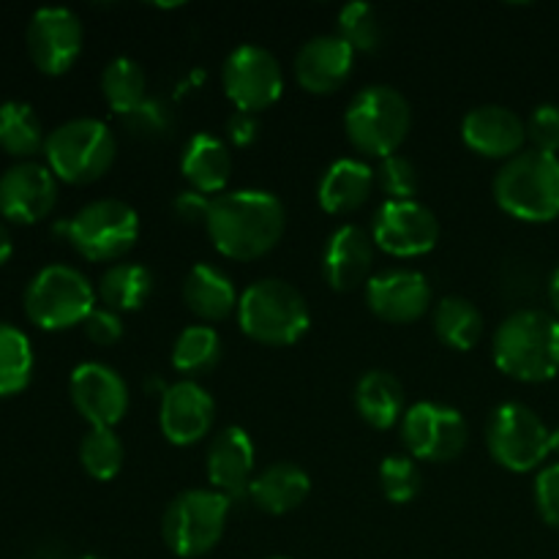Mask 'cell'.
Listing matches in <instances>:
<instances>
[{"label":"cell","instance_id":"obj_1","mask_svg":"<svg viewBox=\"0 0 559 559\" xmlns=\"http://www.w3.org/2000/svg\"><path fill=\"white\" fill-rule=\"evenodd\" d=\"M205 229L218 254L251 262L276 249L287 229V213L282 200L271 191H227L213 197Z\"/></svg>","mask_w":559,"mask_h":559},{"label":"cell","instance_id":"obj_2","mask_svg":"<svg viewBox=\"0 0 559 559\" xmlns=\"http://www.w3.org/2000/svg\"><path fill=\"white\" fill-rule=\"evenodd\" d=\"M497 369L519 382H549L559 374V320L549 311L519 309L508 314L491 342Z\"/></svg>","mask_w":559,"mask_h":559},{"label":"cell","instance_id":"obj_3","mask_svg":"<svg viewBox=\"0 0 559 559\" xmlns=\"http://www.w3.org/2000/svg\"><path fill=\"white\" fill-rule=\"evenodd\" d=\"M238 325L251 342L265 347H289L311 325L304 293L284 278H260L240 293Z\"/></svg>","mask_w":559,"mask_h":559},{"label":"cell","instance_id":"obj_4","mask_svg":"<svg viewBox=\"0 0 559 559\" xmlns=\"http://www.w3.org/2000/svg\"><path fill=\"white\" fill-rule=\"evenodd\" d=\"M495 200L519 222L544 224L559 216V158L551 153L522 151L495 175Z\"/></svg>","mask_w":559,"mask_h":559},{"label":"cell","instance_id":"obj_5","mask_svg":"<svg viewBox=\"0 0 559 559\" xmlns=\"http://www.w3.org/2000/svg\"><path fill=\"white\" fill-rule=\"evenodd\" d=\"M413 129V107L391 85H369L358 91L344 112V134L349 145L371 158L396 156Z\"/></svg>","mask_w":559,"mask_h":559},{"label":"cell","instance_id":"obj_6","mask_svg":"<svg viewBox=\"0 0 559 559\" xmlns=\"http://www.w3.org/2000/svg\"><path fill=\"white\" fill-rule=\"evenodd\" d=\"M47 167L63 183L85 186L107 175L118 156L112 129L98 118H71L47 134Z\"/></svg>","mask_w":559,"mask_h":559},{"label":"cell","instance_id":"obj_7","mask_svg":"<svg viewBox=\"0 0 559 559\" xmlns=\"http://www.w3.org/2000/svg\"><path fill=\"white\" fill-rule=\"evenodd\" d=\"M233 500L213 489L180 491L162 516L164 546L180 559L211 555L224 538Z\"/></svg>","mask_w":559,"mask_h":559},{"label":"cell","instance_id":"obj_8","mask_svg":"<svg viewBox=\"0 0 559 559\" xmlns=\"http://www.w3.org/2000/svg\"><path fill=\"white\" fill-rule=\"evenodd\" d=\"M96 298L85 273L71 265H47L27 282L22 304L33 325L44 331H66L91 317Z\"/></svg>","mask_w":559,"mask_h":559},{"label":"cell","instance_id":"obj_9","mask_svg":"<svg viewBox=\"0 0 559 559\" xmlns=\"http://www.w3.org/2000/svg\"><path fill=\"white\" fill-rule=\"evenodd\" d=\"M60 229L85 260L115 262L134 249L140 238V216L129 202L107 197L82 205Z\"/></svg>","mask_w":559,"mask_h":559},{"label":"cell","instance_id":"obj_10","mask_svg":"<svg viewBox=\"0 0 559 559\" xmlns=\"http://www.w3.org/2000/svg\"><path fill=\"white\" fill-rule=\"evenodd\" d=\"M486 451L508 473L538 469L551 453V429L533 407L506 402L486 420Z\"/></svg>","mask_w":559,"mask_h":559},{"label":"cell","instance_id":"obj_11","mask_svg":"<svg viewBox=\"0 0 559 559\" xmlns=\"http://www.w3.org/2000/svg\"><path fill=\"white\" fill-rule=\"evenodd\" d=\"M222 87L238 112H262L284 93V74L276 55L260 44H240L222 66Z\"/></svg>","mask_w":559,"mask_h":559},{"label":"cell","instance_id":"obj_12","mask_svg":"<svg viewBox=\"0 0 559 559\" xmlns=\"http://www.w3.org/2000/svg\"><path fill=\"white\" fill-rule=\"evenodd\" d=\"M402 442L413 459L445 464L464 453L469 426L464 415L448 404L418 402L404 413Z\"/></svg>","mask_w":559,"mask_h":559},{"label":"cell","instance_id":"obj_13","mask_svg":"<svg viewBox=\"0 0 559 559\" xmlns=\"http://www.w3.org/2000/svg\"><path fill=\"white\" fill-rule=\"evenodd\" d=\"M371 240L399 260L424 257L440 240V222L424 202L385 200L371 218Z\"/></svg>","mask_w":559,"mask_h":559},{"label":"cell","instance_id":"obj_14","mask_svg":"<svg viewBox=\"0 0 559 559\" xmlns=\"http://www.w3.org/2000/svg\"><path fill=\"white\" fill-rule=\"evenodd\" d=\"M27 55L41 74L60 76L76 63L85 41L82 20L66 5H44L27 22Z\"/></svg>","mask_w":559,"mask_h":559},{"label":"cell","instance_id":"obj_15","mask_svg":"<svg viewBox=\"0 0 559 559\" xmlns=\"http://www.w3.org/2000/svg\"><path fill=\"white\" fill-rule=\"evenodd\" d=\"M71 404L91 429H115L129 413V385L107 364L87 360L71 371Z\"/></svg>","mask_w":559,"mask_h":559},{"label":"cell","instance_id":"obj_16","mask_svg":"<svg viewBox=\"0 0 559 559\" xmlns=\"http://www.w3.org/2000/svg\"><path fill=\"white\" fill-rule=\"evenodd\" d=\"M366 306L377 320L391 322V325H409L431 309V284L424 273L413 267L382 271L366 284Z\"/></svg>","mask_w":559,"mask_h":559},{"label":"cell","instance_id":"obj_17","mask_svg":"<svg viewBox=\"0 0 559 559\" xmlns=\"http://www.w3.org/2000/svg\"><path fill=\"white\" fill-rule=\"evenodd\" d=\"M58 202V178L47 164L16 162L0 175V216L16 224H36Z\"/></svg>","mask_w":559,"mask_h":559},{"label":"cell","instance_id":"obj_18","mask_svg":"<svg viewBox=\"0 0 559 559\" xmlns=\"http://www.w3.org/2000/svg\"><path fill=\"white\" fill-rule=\"evenodd\" d=\"M216 420V402L194 380H180L162 393L158 429L169 445L189 448L205 440Z\"/></svg>","mask_w":559,"mask_h":559},{"label":"cell","instance_id":"obj_19","mask_svg":"<svg viewBox=\"0 0 559 559\" xmlns=\"http://www.w3.org/2000/svg\"><path fill=\"white\" fill-rule=\"evenodd\" d=\"M462 140L473 153L495 162H511L524 151L527 123L502 104H480L462 120Z\"/></svg>","mask_w":559,"mask_h":559},{"label":"cell","instance_id":"obj_20","mask_svg":"<svg viewBox=\"0 0 559 559\" xmlns=\"http://www.w3.org/2000/svg\"><path fill=\"white\" fill-rule=\"evenodd\" d=\"M355 66V49L338 33H322L309 38L295 55V80L306 93L325 96L336 93L349 80Z\"/></svg>","mask_w":559,"mask_h":559},{"label":"cell","instance_id":"obj_21","mask_svg":"<svg viewBox=\"0 0 559 559\" xmlns=\"http://www.w3.org/2000/svg\"><path fill=\"white\" fill-rule=\"evenodd\" d=\"M257 467V448L254 440L246 429L240 426H227L213 437L211 448H207V480L211 489L224 497H240L249 495L251 480Z\"/></svg>","mask_w":559,"mask_h":559},{"label":"cell","instance_id":"obj_22","mask_svg":"<svg viewBox=\"0 0 559 559\" xmlns=\"http://www.w3.org/2000/svg\"><path fill=\"white\" fill-rule=\"evenodd\" d=\"M374 267V240L358 224H344L328 238L322 251V276L336 293L366 287Z\"/></svg>","mask_w":559,"mask_h":559},{"label":"cell","instance_id":"obj_23","mask_svg":"<svg viewBox=\"0 0 559 559\" xmlns=\"http://www.w3.org/2000/svg\"><path fill=\"white\" fill-rule=\"evenodd\" d=\"M374 169L360 158H338L322 173L317 202L331 216H347L364 207L374 191Z\"/></svg>","mask_w":559,"mask_h":559},{"label":"cell","instance_id":"obj_24","mask_svg":"<svg viewBox=\"0 0 559 559\" xmlns=\"http://www.w3.org/2000/svg\"><path fill=\"white\" fill-rule=\"evenodd\" d=\"M180 173H183L189 189L205 197H218L233 178V151L222 136L200 131L186 142L183 156H180Z\"/></svg>","mask_w":559,"mask_h":559},{"label":"cell","instance_id":"obj_25","mask_svg":"<svg viewBox=\"0 0 559 559\" xmlns=\"http://www.w3.org/2000/svg\"><path fill=\"white\" fill-rule=\"evenodd\" d=\"M238 289H235L233 278L216 265H200L191 267L183 278V304L189 306L191 314H197L205 322H222L227 320L233 311H238Z\"/></svg>","mask_w":559,"mask_h":559},{"label":"cell","instance_id":"obj_26","mask_svg":"<svg viewBox=\"0 0 559 559\" xmlns=\"http://www.w3.org/2000/svg\"><path fill=\"white\" fill-rule=\"evenodd\" d=\"M309 491L311 478L304 467H298L293 462H276L251 480L249 495L262 513L284 516V513L304 506Z\"/></svg>","mask_w":559,"mask_h":559},{"label":"cell","instance_id":"obj_27","mask_svg":"<svg viewBox=\"0 0 559 559\" xmlns=\"http://www.w3.org/2000/svg\"><path fill=\"white\" fill-rule=\"evenodd\" d=\"M355 409H358L360 420L369 424L371 429L388 431L404 418L407 413V399H404V388L391 371L371 369L355 385Z\"/></svg>","mask_w":559,"mask_h":559},{"label":"cell","instance_id":"obj_28","mask_svg":"<svg viewBox=\"0 0 559 559\" xmlns=\"http://www.w3.org/2000/svg\"><path fill=\"white\" fill-rule=\"evenodd\" d=\"M96 295L107 309L140 311L153 295V273L140 262H115L98 278Z\"/></svg>","mask_w":559,"mask_h":559},{"label":"cell","instance_id":"obj_29","mask_svg":"<svg viewBox=\"0 0 559 559\" xmlns=\"http://www.w3.org/2000/svg\"><path fill=\"white\" fill-rule=\"evenodd\" d=\"M435 325L437 338L445 347L456 349V353H467L484 336V314L478 306L462 295H448L435 306Z\"/></svg>","mask_w":559,"mask_h":559},{"label":"cell","instance_id":"obj_30","mask_svg":"<svg viewBox=\"0 0 559 559\" xmlns=\"http://www.w3.org/2000/svg\"><path fill=\"white\" fill-rule=\"evenodd\" d=\"M47 145L41 118L27 102H3L0 104V147L9 156L33 162L38 151Z\"/></svg>","mask_w":559,"mask_h":559},{"label":"cell","instance_id":"obj_31","mask_svg":"<svg viewBox=\"0 0 559 559\" xmlns=\"http://www.w3.org/2000/svg\"><path fill=\"white\" fill-rule=\"evenodd\" d=\"M222 360V338L216 328L211 325H189L178 333L173 344V366L175 371L194 380L211 374Z\"/></svg>","mask_w":559,"mask_h":559},{"label":"cell","instance_id":"obj_32","mask_svg":"<svg viewBox=\"0 0 559 559\" xmlns=\"http://www.w3.org/2000/svg\"><path fill=\"white\" fill-rule=\"evenodd\" d=\"M102 96L115 115L126 118L147 98V74L134 58H112L102 71Z\"/></svg>","mask_w":559,"mask_h":559},{"label":"cell","instance_id":"obj_33","mask_svg":"<svg viewBox=\"0 0 559 559\" xmlns=\"http://www.w3.org/2000/svg\"><path fill=\"white\" fill-rule=\"evenodd\" d=\"M33 377V344L16 325L0 322V396L25 391Z\"/></svg>","mask_w":559,"mask_h":559},{"label":"cell","instance_id":"obj_34","mask_svg":"<svg viewBox=\"0 0 559 559\" xmlns=\"http://www.w3.org/2000/svg\"><path fill=\"white\" fill-rule=\"evenodd\" d=\"M126 448L115 429H91L80 442L82 469L93 480H112L123 469Z\"/></svg>","mask_w":559,"mask_h":559},{"label":"cell","instance_id":"obj_35","mask_svg":"<svg viewBox=\"0 0 559 559\" xmlns=\"http://www.w3.org/2000/svg\"><path fill=\"white\" fill-rule=\"evenodd\" d=\"M420 467L409 453H393L385 456L380 464V489L388 502L393 506H407L420 495Z\"/></svg>","mask_w":559,"mask_h":559},{"label":"cell","instance_id":"obj_36","mask_svg":"<svg viewBox=\"0 0 559 559\" xmlns=\"http://www.w3.org/2000/svg\"><path fill=\"white\" fill-rule=\"evenodd\" d=\"M338 36L355 49V52H374L382 41L380 14L371 3H347L338 11Z\"/></svg>","mask_w":559,"mask_h":559},{"label":"cell","instance_id":"obj_37","mask_svg":"<svg viewBox=\"0 0 559 559\" xmlns=\"http://www.w3.org/2000/svg\"><path fill=\"white\" fill-rule=\"evenodd\" d=\"M123 120V129L131 140L140 142H158L167 140L169 131L175 129V112L164 98L147 96L134 112H129Z\"/></svg>","mask_w":559,"mask_h":559},{"label":"cell","instance_id":"obj_38","mask_svg":"<svg viewBox=\"0 0 559 559\" xmlns=\"http://www.w3.org/2000/svg\"><path fill=\"white\" fill-rule=\"evenodd\" d=\"M374 180L388 200H415L418 194V169L404 156L382 158Z\"/></svg>","mask_w":559,"mask_h":559},{"label":"cell","instance_id":"obj_39","mask_svg":"<svg viewBox=\"0 0 559 559\" xmlns=\"http://www.w3.org/2000/svg\"><path fill=\"white\" fill-rule=\"evenodd\" d=\"M527 123V142H533V151L551 153L559 151V107L557 104H538L530 112Z\"/></svg>","mask_w":559,"mask_h":559},{"label":"cell","instance_id":"obj_40","mask_svg":"<svg viewBox=\"0 0 559 559\" xmlns=\"http://www.w3.org/2000/svg\"><path fill=\"white\" fill-rule=\"evenodd\" d=\"M535 508L549 527L559 530V462L549 464L535 478Z\"/></svg>","mask_w":559,"mask_h":559},{"label":"cell","instance_id":"obj_41","mask_svg":"<svg viewBox=\"0 0 559 559\" xmlns=\"http://www.w3.org/2000/svg\"><path fill=\"white\" fill-rule=\"evenodd\" d=\"M82 328H85V336L98 347H109V344H118L123 338V320H120L118 311L107 309V306L104 309L96 306L91 317L82 322Z\"/></svg>","mask_w":559,"mask_h":559},{"label":"cell","instance_id":"obj_42","mask_svg":"<svg viewBox=\"0 0 559 559\" xmlns=\"http://www.w3.org/2000/svg\"><path fill=\"white\" fill-rule=\"evenodd\" d=\"M211 205H213L211 197L200 194V191H194V189H189V191H183V194L175 197L173 211H175V216H178L183 224H205L207 213H211Z\"/></svg>","mask_w":559,"mask_h":559},{"label":"cell","instance_id":"obj_43","mask_svg":"<svg viewBox=\"0 0 559 559\" xmlns=\"http://www.w3.org/2000/svg\"><path fill=\"white\" fill-rule=\"evenodd\" d=\"M257 136H260V120L251 112H238L235 109L227 120V140L233 142L235 147H249L254 145Z\"/></svg>","mask_w":559,"mask_h":559},{"label":"cell","instance_id":"obj_44","mask_svg":"<svg viewBox=\"0 0 559 559\" xmlns=\"http://www.w3.org/2000/svg\"><path fill=\"white\" fill-rule=\"evenodd\" d=\"M11 251H14V243H11V235H9V229H5V224L0 222V265L9 260Z\"/></svg>","mask_w":559,"mask_h":559},{"label":"cell","instance_id":"obj_45","mask_svg":"<svg viewBox=\"0 0 559 559\" xmlns=\"http://www.w3.org/2000/svg\"><path fill=\"white\" fill-rule=\"evenodd\" d=\"M549 300H551V309H555V317L559 320V267L549 278Z\"/></svg>","mask_w":559,"mask_h":559},{"label":"cell","instance_id":"obj_46","mask_svg":"<svg viewBox=\"0 0 559 559\" xmlns=\"http://www.w3.org/2000/svg\"><path fill=\"white\" fill-rule=\"evenodd\" d=\"M551 453H557V456H559V426L555 431H551Z\"/></svg>","mask_w":559,"mask_h":559},{"label":"cell","instance_id":"obj_47","mask_svg":"<svg viewBox=\"0 0 559 559\" xmlns=\"http://www.w3.org/2000/svg\"><path fill=\"white\" fill-rule=\"evenodd\" d=\"M80 559H104V557H80Z\"/></svg>","mask_w":559,"mask_h":559},{"label":"cell","instance_id":"obj_48","mask_svg":"<svg viewBox=\"0 0 559 559\" xmlns=\"http://www.w3.org/2000/svg\"><path fill=\"white\" fill-rule=\"evenodd\" d=\"M271 559H287V557H271Z\"/></svg>","mask_w":559,"mask_h":559}]
</instances>
